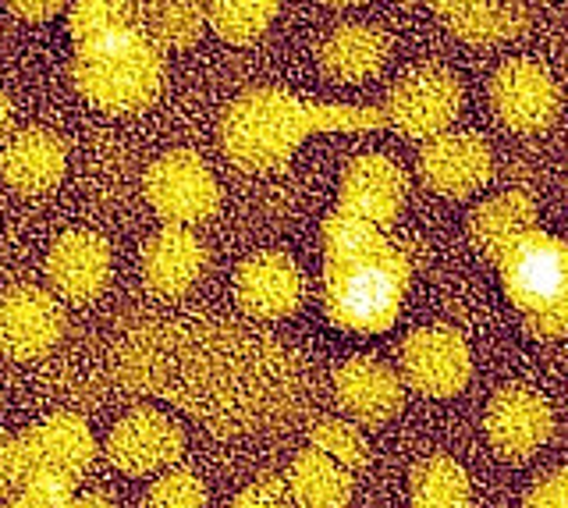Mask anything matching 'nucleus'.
Segmentation results:
<instances>
[{
  "label": "nucleus",
  "instance_id": "39448f33",
  "mask_svg": "<svg viewBox=\"0 0 568 508\" xmlns=\"http://www.w3.org/2000/svg\"><path fill=\"white\" fill-rule=\"evenodd\" d=\"M501 282L526 327L540 338L568 335V245L529 227L497 256Z\"/></svg>",
  "mask_w": 568,
  "mask_h": 508
},
{
  "label": "nucleus",
  "instance_id": "dca6fc26",
  "mask_svg": "<svg viewBox=\"0 0 568 508\" xmlns=\"http://www.w3.org/2000/svg\"><path fill=\"white\" fill-rule=\"evenodd\" d=\"M419 174L437 196L466 200L490 179V150L473 132H444L426 139L419 153Z\"/></svg>",
  "mask_w": 568,
  "mask_h": 508
},
{
  "label": "nucleus",
  "instance_id": "f704fd0d",
  "mask_svg": "<svg viewBox=\"0 0 568 508\" xmlns=\"http://www.w3.org/2000/svg\"><path fill=\"white\" fill-rule=\"evenodd\" d=\"M14 487V437L0 434V498Z\"/></svg>",
  "mask_w": 568,
  "mask_h": 508
},
{
  "label": "nucleus",
  "instance_id": "7ed1b4c3",
  "mask_svg": "<svg viewBox=\"0 0 568 508\" xmlns=\"http://www.w3.org/2000/svg\"><path fill=\"white\" fill-rule=\"evenodd\" d=\"M384 108H355V103H316L284 90L242 93L221 118V146L227 161L248 174L284 171L292 153L320 132H373L384 129Z\"/></svg>",
  "mask_w": 568,
  "mask_h": 508
},
{
  "label": "nucleus",
  "instance_id": "f257e3e1",
  "mask_svg": "<svg viewBox=\"0 0 568 508\" xmlns=\"http://www.w3.org/2000/svg\"><path fill=\"white\" fill-rule=\"evenodd\" d=\"M118 380L189 409L217 434L284 430L306 409L302 363L231 324H146L124 335Z\"/></svg>",
  "mask_w": 568,
  "mask_h": 508
},
{
  "label": "nucleus",
  "instance_id": "423d86ee",
  "mask_svg": "<svg viewBox=\"0 0 568 508\" xmlns=\"http://www.w3.org/2000/svg\"><path fill=\"white\" fill-rule=\"evenodd\" d=\"M146 200L168 224H203L217 214L221 185L195 150H168L146 171Z\"/></svg>",
  "mask_w": 568,
  "mask_h": 508
},
{
  "label": "nucleus",
  "instance_id": "0eeeda50",
  "mask_svg": "<svg viewBox=\"0 0 568 508\" xmlns=\"http://www.w3.org/2000/svg\"><path fill=\"white\" fill-rule=\"evenodd\" d=\"M462 111V82L440 64H423L387 93L384 118L408 139L444 135Z\"/></svg>",
  "mask_w": 568,
  "mask_h": 508
},
{
  "label": "nucleus",
  "instance_id": "a878e982",
  "mask_svg": "<svg viewBox=\"0 0 568 508\" xmlns=\"http://www.w3.org/2000/svg\"><path fill=\"white\" fill-rule=\"evenodd\" d=\"M469 477L448 455H430L413 469V508H469Z\"/></svg>",
  "mask_w": 568,
  "mask_h": 508
},
{
  "label": "nucleus",
  "instance_id": "aec40b11",
  "mask_svg": "<svg viewBox=\"0 0 568 508\" xmlns=\"http://www.w3.org/2000/svg\"><path fill=\"white\" fill-rule=\"evenodd\" d=\"M68 150L47 129H22L0 146V174L22 196H47L61 185Z\"/></svg>",
  "mask_w": 568,
  "mask_h": 508
},
{
  "label": "nucleus",
  "instance_id": "473e14b6",
  "mask_svg": "<svg viewBox=\"0 0 568 508\" xmlns=\"http://www.w3.org/2000/svg\"><path fill=\"white\" fill-rule=\"evenodd\" d=\"M523 508H568V473H550L529 487Z\"/></svg>",
  "mask_w": 568,
  "mask_h": 508
},
{
  "label": "nucleus",
  "instance_id": "20e7f679",
  "mask_svg": "<svg viewBox=\"0 0 568 508\" xmlns=\"http://www.w3.org/2000/svg\"><path fill=\"white\" fill-rule=\"evenodd\" d=\"M71 82L103 114H139L160 96L168 82V61L142 29L118 32L97 43L75 47Z\"/></svg>",
  "mask_w": 568,
  "mask_h": 508
},
{
  "label": "nucleus",
  "instance_id": "ddd939ff",
  "mask_svg": "<svg viewBox=\"0 0 568 508\" xmlns=\"http://www.w3.org/2000/svg\"><path fill=\"white\" fill-rule=\"evenodd\" d=\"M484 427L501 459L526 463L529 455H537L547 445L550 430H555V413H550V406L537 392L501 388L490 398Z\"/></svg>",
  "mask_w": 568,
  "mask_h": 508
},
{
  "label": "nucleus",
  "instance_id": "a211bd4d",
  "mask_svg": "<svg viewBox=\"0 0 568 508\" xmlns=\"http://www.w3.org/2000/svg\"><path fill=\"white\" fill-rule=\"evenodd\" d=\"M47 277L61 299L93 303L111 282V245L85 227L64 232L47 253Z\"/></svg>",
  "mask_w": 568,
  "mask_h": 508
},
{
  "label": "nucleus",
  "instance_id": "412c9836",
  "mask_svg": "<svg viewBox=\"0 0 568 508\" xmlns=\"http://www.w3.org/2000/svg\"><path fill=\"white\" fill-rule=\"evenodd\" d=\"M390 58L387 32L373 26H342L320 47V72L334 82H366L384 72Z\"/></svg>",
  "mask_w": 568,
  "mask_h": 508
},
{
  "label": "nucleus",
  "instance_id": "c9c22d12",
  "mask_svg": "<svg viewBox=\"0 0 568 508\" xmlns=\"http://www.w3.org/2000/svg\"><path fill=\"white\" fill-rule=\"evenodd\" d=\"M11 121H14L11 100H8V93H4V90H0V146H4L8 139H11Z\"/></svg>",
  "mask_w": 568,
  "mask_h": 508
},
{
  "label": "nucleus",
  "instance_id": "9d476101",
  "mask_svg": "<svg viewBox=\"0 0 568 508\" xmlns=\"http://www.w3.org/2000/svg\"><path fill=\"white\" fill-rule=\"evenodd\" d=\"M402 377L419 395L452 398L473 377L469 345L448 327H423L402 345Z\"/></svg>",
  "mask_w": 568,
  "mask_h": 508
},
{
  "label": "nucleus",
  "instance_id": "6ab92c4d",
  "mask_svg": "<svg viewBox=\"0 0 568 508\" xmlns=\"http://www.w3.org/2000/svg\"><path fill=\"white\" fill-rule=\"evenodd\" d=\"M206 271L203 238L182 224H164L142 250V282L160 299L185 295Z\"/></svg>",
  "mask_w": 568,
  "mask_h": 508
},
{
  "label": "nucleus",
  "instance_id": "cd10ccee",
  "mask_svg": "<svg viewBox=\"0 0 568 508\" xmlns=\"http://www.w3.org/2000/svg\"><path fill=\"white\" fill-rule=\"evenodd\" d=\"M129 29H139V11L132 0H71L68 37L75 40V47L118 37Z\"/></svg>",
  "mask_w": 568,
  "mask_h": 508
},
{
  "label": "nucleus",
  "instance_id": "6e6552de",
  "mask_svg": "<svg viewBox=\"0 0 568 508\" xmlns=\"http://www.w3.org/2000/svg\"><path fill=\"white\" fill-rule=\"evenodd\" d=\"M93 459L97 441L85 419L75 413H53L43 424L14 437V487L29 473H64L71 480H82Z\"/></svg>",
  "mask_w": 568,
  "mask_h": 508
},
{
  "label": "nucleus",
  "instance_id": "72a5a7b5",
  "mask_svg": "<svg viewBox=\"0 0 568 508\" xmlns=\"http://www.w3.org/2000/svg\"><path fill=\"white\" fill-rule=\"evenodd\" d=\"M4 4L22 22H50L53 14H61L68 0H4Z\"/></svg>",
  "mask_w": 568,
  "mask_h": 508
},
{
  "label": "nucleus",
  "instance_id": "1a4fd4ad",
  "mask_svg": "<svg viewBox=\"0 0 568 508\" xmlns=\"http://www.w3.org/2000/svg\"><path fill=\"white\" fill-rule=\"evenodd\" d=\"M185 451V434L171 416L160 409L139 406L129 416H121L111 437H106L103 455L111 459L121 473L132 477H150L174 466Z\"/></svg>",
  "mask_w": 568,
  "mask_h": 508
},
{
  "label": "nucleus",
  "instance_id": "5701e85b",
  "mask_svg": "<svg viewBox=\"0 0 568 508\" xmlns=\"http://www.w3.org/2000/svg\"><path fill=\"white\" fill-rule=\"evenodd\" d=\"M529 227H537V206L526 196V192H505V196H494L469 217V235L473 245L484 256L497 260L508 245L526 235Z\"/></svg>",
  "mask_w": 568,
  "mask_h": 508
},
{
  "label": "nucleus",
  "instance_id": "2f4dec72",
  "mask_svg": "<svg viewBox=\"0 0 568 508\" xmlns=\"http://www.w3.org/2000/svg\"><path fill=\"white\" fill-rule=\"evenodd\" d=\"M227 508H292V498H288V487H284L277 477H260L256 484H248Z\"/></svg>",
  "mask_w": 568,
  "mask_h": 508
},
{
  "label": "nucleus",
  "instance_id": "9b49d317",
  "mask_svg": "<svg viewBox=\"0 0 568 508\" xmlns=\"http://www.w3.org/2000/svg\"><path fill=\"white\" fill-rule=\"evenodd\" d=\"M64 335V309L50 292L14 285L0 292V353L11 359H40Z\"/></svg>",
  "mask_w": 568,
  "mask_h": 508
},
{
  "label": "nucleus",
  "instance_id": "2eb2a0df",
  "mask_svg": "<svg viewBox=\"0 0 568 508\" xmlns=\"http://www.w3.org/2000/svg\"><path fill=\"white\" fill-rule=\"evenodd\" d=\"M235 299L256 321H284L306 299V277L284 253L248 256L235 274Z\"/></svg>",
  "mask_w": 568,
  "mask_h": 508
},
{
  "label": "nucleus",
  "instance_id": "f3484780",
  "mask_svg": "<svg viewBox=\"0 0 568 508\" xmlns=\"http://www.w3.org/2000/svg\"><path fill=\"white\" fill-rule=\"evenodd\" d=\"M334 398L355 424L384 427L405 406V384L381 359L355 356L334 370Z\"/></svg>",
  "mask_w": 568,
  "mask_h": 508
},
{
  "label": "nucleus",
  "instance_id": "c756f323",
  "mask_svg": "<svg viewBox=\"0 0 568 508\" xmlns=\"http://www.w3.org/2000/svg\"><path fill=\"white\" fill-rule=\"evenodd\" d=\"M203 505H206L203 480L189 469H171L160 473V480L150 484L146 505L142 508H203Z\"/></svg>",
  "mask_w": 568,
  "mask_h": 508
},
{
  "label": "nucleus",
  "instance_id": "e433bc0d",
  "mask_svg": "<svg viewBox=\"0 0 568 508\" xmlns=\"http://www.w3.org/2000/svg\"><path fill=\"white\" fill-rule=\"evenodd\" d=\"M64 508H114L111 498H103V495H75Z\"/></svg>",
  "mask_w": 568,
  "mask_h": 508
},
{
  "label": "nucleus",
  "instance_id": "4468645a",
  "mask_svg": "<svg viewBox=\"0 0 568 508\" xmlns=\"http://www.w3.org/2000/svg\"><path fill=\"white\" fill-rule=\"evenodd\" d=\"M490 103L511 132H540L555 121L558 85L537 61H508L490 82Z\"/></svg>",
  "mask_w": 568,
  "mask_h": 508
},
{
  "label": "nucleus",
  "instance_id": "bb28decb",
  "mask_svg": "<svg viewBox=\"0 0 568 508\" xmlns=\"http://www.w3.org/2000/svg\"><path fill=\"white\" fill-rule=\"evenodd\" d=\"M281 0H210V29L231 47L256 43L274 26Z\"/></svg>",
  "mask_w": 568,
  "mask_h": 508
},
{
  "label": "nucleus",
  "instance_id": "4be33fe9",
  "mask_svg": "<svg viewBox=\"0 0 568 508\" xmlns=\"http://www.w3.org/2000/svg\"><path fill=\"white\" fill-rule=\"evenodd\" d=\"M139 29L160 50H189L210 29V0H139Z\"/></svg>",
  "mask_w": 568,
  "mask_h": 508
},
{
  "label": "nucleus",
  "instance_id": "7c9ffc66",
  "mask_svg": "<svg viewBox=\"0 0 568 508\" xmlns=\"http://www.w3.org/2000/svg\"><path fill=\"white\" fill-rule=\"evenodd\" d=\"M75 484L79 480L64 477V473H29V477L14 487V495H26L47 508H64L75 498Z\"/></svg>",
  "mask_w": 568,
  "mask_h": 508
},
{
  "label": "nucleus",
  "instance_id": "58836bf2",
  "mask_svg": "<svg viewBox=\"0 0 568 508\" xmlns=\"http://www.w3.org/2000/svg\"><path fill=\"white\" fill-rule=\"evenodd\" d=\"M324 4H334V8H352V4H363V0H324Z\"/></svg>",
  "mask_w": 568,
  "mask_h": 508
},
{
  "label": "nucleus",
  "instance_id": "393cba45",
  "mask_svg": "<svg viewBox=\"0 0 568 508\" xmlns=\"http://www.w3.org/2000/svg\"><path fill=\"white\" fill-rule=\"evenodd\" d=\"M434 11L466 43H501L523 29V14L505 0H434Z\"/></svg>",
  "mask_w": 568,
  "mask_h": 508
},
{
  "label": "nucleus",
  "instance_id": "f8f14e48",
  "mask_svg": "<svg viewBox=\"0 0 568 508\" xmlns=\"http://www.w3.org/2000/svg\"><path fill=\"white\" fill-rule=\"evenodd\" d=\"M408 196L405 171L384 153H363L342 174V214L359 217L373 227H390L398 221Z\"/></svg>",
  "mask_w": 568,
  "mask_h": 508
},
{
  "label": "nucleus",
  "instance_id": "c85d7f7f",
  "mask_svg": "<svg viewBox=\"0 0 568 508\" xmlns=\"http://www.w3.org/2000/svg\"><path fill=\"white\" fill-rule=\"evenodd\" d=\"M310 445L316 451H324L327 459H334L342 469L359 473L369 463V445L366 437L355 430L345 419H320V424L310 430Z\"/></svg>",
  "mask_w": 568,
  "mask_h": 508
},
{
  "label": "nucleus",
  "instance_id": "f03ea898",
  "mask_svg": "<svg viewBox=\"0 0 568 508\" xmlns=\"http://www.w3.org/2000/svg\"><path fill=\"white\" fill-rule=\"evenodd\" d=\"M413 264L381 227L359 217L324 221V309L331 324L355 335H381L398 321Z\"/></svg>",
  "mask_w": 568,
  "mask_h": 508
},
{
  "label": "nucleus",
  "instance_id": "4c0bfd02",
  "mask_svg": "<svg viewBox=\"0 0 568 508\" xmlns=\"http://www.w3.org/2000/svg\"><path fill=\"white\" fill-rule=\"evenodd\" d=\"M4 508H47V505H40V501H32V498H26V495H11Z\"/></svg>",
  "mask_w": 568,
  "mask_h": 508
},
{
  "label": "nucleus",
  "instance_id": "b1692460",
  "mask_svg": "<svg viewBox=\"0 0 568 508\" xmlns=\"http://www.w3.org/2000/svg\"><path fill=\"white\" fill-rule=\"evenodd\" d=\"M288 498L298 508H345L352 498V473L324 451H298L288 469Z\"/></svg>",
  "mask_w": 568,
  "mask_h": 508
}]
</instances>
